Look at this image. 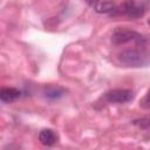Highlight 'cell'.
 <instances>
[{"instance_id": "7", "label": "cell", "mask_w": 150, "mask_h": 150, "mask_svg": "<svg viewBox=\"0 0 150 150\" xmlns=\"http://www.w3.org/2000/svg\"><path fill=\"white\" fill-rule=\"evenodd\" d=\"M20 95H21V93L16 88L6 87L0 90V100L4 103H11V102L15 101L18 97H20Z\"/></svg>"}, {"instance_id": "3", "label": "cell", "mask_w": 150, "mask_h": 150, "mask_svg": "<svg viewBox=\"0 0 150 150\" xmlns=\"http://www.w3.org/2000/svg\"><path fill=\"white\" fill-rule=\"evenodd\" d=\"M117 11L131 19H137L144 15L145 7L141 1H124L120 6H117Z\"/></svg>"}, {"instance_id": "5", "label": "cell", "mask_w": 150, "mask_h": 150, "mask_svg": "<svg viewBox=\"0 0 150 150\" xmlns=\"http://www.w3.org/2000/svg\"><path fill=\"white\" fill-rule=\"evenodd\" d=\"M57 134L52 129H42L39 134V141L46 146H52L57 142Z\"/></svg>"}, {"instance_id": "1", "label": "cell", "mask_w": 150, "mask_h": 150, "mask_svg": "<svg viewBox=\"0 0 150 150\" xmlns=\"http://www.w3.org/2000/svg\"><path fill=\"white\" fill-rule=\"evenodd\" d=\"M118 60L127 67H145L150 63V55L144 50L127 49L118 54Z\"/></svg>"}, {"instance_id": "10", "label": "cell", "mask_w": 150, "mask_h": 150, "mask_svg": "<svg viewBox=\"0 0 150 150\" xmlns=\"http://www.w3.org/2000/svg\"><path fill=\"white\" fill-rule=\"evenodd\" d=\"M148 22H149V25H150V19H149V20H148Z\"/></svg>"}, {"instance_id": "2", "label": "cell", "mask_w": 150, "mask_h": 150, "mask_svg": "<svg viewBox=\"0 0 150 150\" xmlns=\"http://www.w3.org/2000/svg\"><path fill=\"white\" fill-rule=\"evenodd\" d=\"M111 40L116 45H124L127 42H137L139 45L145 43V38L143 35H141L137 32L130 30V29H125V28H117L114 30L112 35H111Z\"/></svg>"}, {"instance_id": "8", "label": "cell", "mask_w": 150, "mask_h": 150, "mask_svg": "<svg viewBox=\"0 0 150 150\" xmlns=\"http://www.w3.org/2000/svg\"><path fill=\"white\" fill-rule=\"evenodd\" d=\"M64 89L59 86H48L45 89V96L49 100H57L64 95Z\"/></svg>"}, {"instance_id": "4", "label": "cell", "mask_w": 150, "mask_h": 150, "mask_svg": "<svg viewBox=\"0 0 150 150\" xmlns=\"http://www.w3.org/2000/svg\"><path fill=\"white\" fill-rule=\"evenodd\" d=\"M104 98L110 103H127L134 98V94L129 89H111L104 94Z\"/></svg>"}, {"instance_id": "6", "label": "cell", "mask_w": 150, "mask_h": 150, "mask_svg": "<svg viewBox=\"0 0 150 150\" xmlns=\"http://www.w3.org/2000/svg\"><path fill=\"white\" fill-rule=\"evenodd\" d=\"M89 5L97 13L105 14V13H111L117 11V5L112 1H94V2H89Z\"/></svg>"}, {"instance_id": "9", "label": "cell", "mask_w": 150, "mask_h": 150, "mask_svg": "<svg viewBox=\"0 0 150 150\" xmlns=\"http://www.w3.org/2000/svg\"><path fill=\"white\" fill-rule=\"evenodd\" d=\"M144 103H148V104L150 105V90L148 91V94H146V96L144 97Z\"/></svg>"}]
</instances>
